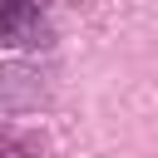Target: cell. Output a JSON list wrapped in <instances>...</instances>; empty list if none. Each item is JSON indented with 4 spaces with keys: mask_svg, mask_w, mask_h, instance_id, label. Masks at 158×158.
I'll use <instances>...</instances> for the list:
<instances>
[{
    "mask_svg": "<svg viewBox=\"0 0 158 158\" xmlns=\"http://www.w3.org/2000/svg\"><path fill=\"white\" fill-rule=\"evenodd\" d=\"M0 44L5 49L49 44V20H44L40 0H0Z\"/></svg>",
    "mask_w": 158,
    "mask_h": 158,
    "instance_id": "cell-1",
    "label": "cell"
},
{
    "mask_svg": "<svg viewBox=\"0 0 158 158\" xmlns=\"http://www.w3.org/2000/svg\"><path fill=\"white\" fill-rule=\"evenodd\" d=\"M0 158H35V143L20 133H0Z\"/></svg>",
    "mask_w": 158,
    "mask_h": 158,
    "instance_id": "cell-2",
    "label": "cell"
}]
</instances>
